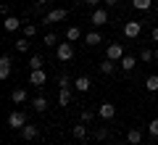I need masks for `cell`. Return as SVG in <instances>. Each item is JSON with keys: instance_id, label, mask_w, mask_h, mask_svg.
Segmentation results:
<instances>
[{"instance_id": "obj_23", "label": "cell", "mask_w": 158, "mask_h": 145, "mask_svg": "<svg viewBox=\"0 0 158 145\" xmlns=\"http://www.w3.org/2000/svg\"><path fill=\"white\" fill-rule=\"evenodd\" d=\"M153 0H132V8H137V11H150Z\"/></svg>"}, {"instance_id": "obj_25", "label": "cell", "mask_w": 158, "mask_h": 145, "mask_svg": "<svg viewBox=\"0 0 158 145\" xmlns=\"http://www.w3.org/2000/svg\"><path fill=\"white\" fill-rule=\"evenodd\" d=\"M16 50H19V53H29V37L16 40Z\"/></svg>"}, {"instance_id": "obj_18", "label": "cell", "mask_w": 158, "mask_h": 145, "mask_svg": "<svg viewBox=\"0 0 158 145\" xmlns=\"http://www.w3.org/2000/svg\"><path fill=\"white\" fill-rule=\"evenodd\" d=\"M145 90L148 92H158V74H150L145 79Z\"/></svg>"}, {"instance_id": "obj_3", "label": "cell", "mask_w": 158, "mask_h": 145, "mask_svg": "<svg viewBox=\"0 0 158 145\" xmlns=\"http://www.w3.org/2000/svg\"><path fill=\"white\" fill-rule=\"evenodd\" d=\"M127 53H124V45L121 42H111L108 45V50H106V58H111V61H121Z\"/></svg>"}, {"instance_id": "obj_10", "label": "cell", "mask_w": 158, "mask_h": 145, "mask_svg": "<svg viewBox=\"0 0 158 145\" xmlns=\"http://www.w3.org/2000/svg\"><path fill=\"white\" fill-rule=\"evenodd\" d=\"M11 69H13L11 56H3V58H0V79H8V77H11Z\"/></svg>"}, {"instance_id": "obj_27", "label": "cell", "mask_w": 158, "mask_h": 145, "mask_svg": "<svg viewBox=\"0 0 158 145\" xmlns=\"http://www.w3.org/2000/svg\"><path fill=\"white\" fill-rule=\"evenodd\" d=\"M63 87H71V77L69 74H61L58 77V90H63Z\"/></svg>"}, {"instance_id": "obj_9", "label": "cell", "mask_w": 158, "mask_h": 145, "mask_svg": "<svg viewBox=\"0 0 158 145\" xmlns=\"http://www.w3.org/2000/svg\"><path fill=\"white\" fill-rule=\"evenodd\" d=\"M3 29H6V32H19V29H24V24H21V19H16V16H6Z\"/></svg>"}, {"instance_id": "obj_31", "label": "cell", "mask_w": 158, "mask_h": 145, "mask_svg": "<svg viewBox=\"0 0 158 145\" xmlns=\"http://www.w3.org/2000/svg\"><path fill=\"white\" fill-rule=\"evenodd\" d=\"M92 116H95V113H92L90 108H85V111H82V122H85V124H87V122H92Z\"/></svg>"}, {"instance_id": "obj_37", "label": "cell", "mask_w": 158, "mask_h": 145, "mask_svg": "<svg viewBox=\"0 0 158 145\" xmlns=\"http://www.w3.org/2000/svg\"><path fill=\"white\" fill-rule=\"evenodd\" d=\"M156 58H158V50H156Z\"/></svg>"}, {"instance_id": "obj_15", "label": "cell", "mask_w": 158, "mask_h": 145, "mask_svg": "<svg viewBox=\"0 0 158 145\" xmlns=\"http://www.w3.org/2000/svg\"><path fill=\"white\" fill-rule=\"evenodd\" d=\"M32 108H34L37 113H42V111L48 108V98H42V95H37V98L32 100Z\"/></svg>"}, {"instance_id": "obj_19", "label": "cell", "mask_w": 158, "mask_h": 145, "mask_svg": "<svg viewBox=\"0 0 158 145\" xmlns=\"http://www.w3.org/2000/svg\"><path fill=\"white\" fill-rule=\"evenodd\" d=\"M79 37H82V29H79V27H69L66 29V40H69V42H77Z\"/></svg>"}, {"instance_id": "obj_2", "label": "cell", "mask_w": 158, "mask_h": 145, "mask_svg": "<svg viewBox=\"0 0 158 145\" xmlns=\"http://www.w3.org/2000/svg\"><path fill=\"white\" fill-rule=\"evenodd\" d=\"M8 127H11V129H24V127H27V113H21V111L8 113Z\"/></svg>"}, {"instance_id": "obj_24", "label": "cell", "mask_w": 158, "mask_h": 145, "mask_svg": "<svg viewBox=\"0 0 158 145\" xmlns=\"http://www.w3.org/2000/svg\"><path fill=\"white\" fill-rule=\"evenodd\" d=\"M140 58H142L145 63H150L153 58H156V50H150V48H142V50H140Z\"/></svg>"}, {"instance_id": "obj_13", "label": "cell", "mask_w": 158, "mask_h": 145, "mask_svg": "<svg viewBox=\"0 0 158 145\" xmlns=\"http://www.w3.org/2000/svg\"><path fill=\"white\" fill-rule=\"evenodd\" d=\"M127 143L129 145H140L142 143V132L140 129H129V132H127Z\"/></svg>"}, {"instance_id": "obj_29", "label": "cell", "mask_w": 158, "mask_h": 145, "mask_svg": "<svg viewBox=\"0 0 158 145\" xmlns=\"http://www.w3.org/2000/svg\"><path fill=\"white\" fill-rule=\"evenodd\" d=\"M148 132H150V137H156V140H158V119H153V122L148 124Z\"/></svg>"}, {"instance_id": "obj_30", "label": "cell", "mask_w": 158, "mask_h": 145, "mask_svg": "<svg viewBox=\"0 0 158 145\" xmlns=\"http://www.w3.org/2000/svg\"><path fill=\"white\" fill-rule=\"evenodd\" d=\"M42 42H45V45H50V48H53V45L58 42V37H56V34H53V32H48L45 37H42Z\"/></svg>"}, {"instance_id": "obj_32", "label": "cell", "mask_w": 158, "mask_h": 145, "mask_svg": "<svg viewBox=\"0 0 158 145\" xmlns=\"http://www.w3.org/2000/svg\"><path fill=\"white\" fill-rule=\"evenodd\" d=\"M106 137H108V129H103V127L95 129V140H106Z\"/></svg>"}, {"instance_id": "obj_11", "label": "cell", "mask_w": 158, "mask_h": 145, "mask_svg": "<svg viewBox=\"0 0 158 145\" xmlns=\"http://www.w3.org/2000/svg\"><path fill=\"white\" fill-rule=\"evenodd\" d=\"M19 132H21L24 140H37V137H40V127H37V124H27V127L19 129Z\"/></svg>"}, {"instance_id": "obj_6", "label": "cell", "mask_w": 158, "mask_h": 145, "mask_svg": "<svg viewBox=\"0 0 158 145\" xmlns=\"http://www.w3.org/2000/svg\"><path fill=\"white\" fill-rule=\"evenodd\" d=\"M140 32H142V24H140V21H127V24H124V34H127L129 40L140 37Z\"/></svg>"}, {"instance_id": "obj_20", "label": "cell", "mask_w": 158, "mask_h": 145, "mask_svg": "<svg viewBox=\"0 0 158 145\" xmlns=\"http://www.w3.org/2000/svg\"><path fill=\"white\" fill-rule=\"evenodd\" d=\"M11 100H13V103H24V100H27V90L16 87V90L11 92Z\"/></svg>"}, {"instance_id": "obj_14", "label": "cell", "mask_w": 158, "mask_h": 145, "mask_svg": "<svg viewBox=\"0 0 158 145\" xmlns=\"http://www.w3.org/2000/svg\"><path fill=\"white\" fill-rule=\"evenodd\" d=\"M69 103H71V90L69 87L58 90V106H69Z\"/></svg>"}, {"instance_id": "obj_28", "label": "cell", "mask_w": 158, "mask_h": 145, "mask_svg": "<svg viewBox=\"0 0 158 145\" xmlns=\"http://www.w3.org/2000/svg\"><path fill=\"white\" fill-rule=\"evenodd\" d=\"M37 34V24H24V37H34Z\"/></svg>"}, {"instance_id": "obj_1", "label": "cell", "mask_w": 158, "mask_h": 145, "mask_svg": "<svg viewBox=\"0 0 158 145\" xmlns=\"http://www.w3.org/2000/svg\"><path fill=\"white\" fill-rule=\"evenodd\" d=\"M56 58H58V61H71V58H74V45L71 42H61L56 48Z\"/></svg>"}, {"instance_id": "obj_5", "label": "cell", "mask_w": 158, "mask_h": 145, "mask_svg": "<svg viewBox=\"0 0 158 145\" xmlns=\"http://www.w3.org/2000/svg\"><path fill=\"white\" fill-rule=\"evenodd\" d=\"M90 24H95V27H103V24H108V11H106V8H95V11H92Z\"/></svg>"}, {"instance_id": "obj_22", "label": "cell", "mask_w": 158, "mask_h": 145, "mask_svg": "<svg viewBox=\"0 0 158 145\" xmlns=\"http://www.w3.org/2000/svg\"><path fill=\"white\" fill-rule=\"evenodd\" d=\"M100 71H103V74H113V71H116V61H111V58H106V61L100 63Z\"/></svg>"}, {"instance_id": "obj_4", "label": "cell", "mask_w": 158, "mask_h": 145, "mask_svg": "<svg viewBox=\"0 0 158 145\" xmlns=\"http://www.w3.org/2000/svg\"><path fill=\"white\" fill-rule=\"evenodd\" d=\"M63 19H66V8H56V11L45 13L42 24H58V21H63Z\"/></svg>"}, {"instance_id": "obj_17", "label": "cell", "mask_w": 158, "mask_h": 145, "mask_svg": "<svg viewBox=\"0 0 158 145\" xmlns=\"http://www.w3.org/2000/svg\"><path fill=\"white\" fill-rule=\"evenodd\" d=\"M85 42L90 45V48H95V45L103 42V37H100V32H90V34H85Z\"/></svg>"}, {"instance_id": "obj_21", "label": "cell", "mask_w": 158, "mask_h": 145, "mask_svg": "<svg viewBox=\"0 0 158 145\" xmlns=\"http://www.w3.org/2000/svg\"><path fill=\"white\" fill-rule=\"evenodd\" d=\"M71 134H74L77 140H85V137H87V127H85V122H82V124H77V127L71 129Z\"/></svg>"}, {"instance_id": "obj_12", "label": "cell", "mask_w": 158, "mask_h": 145, "mask_svg": "<svg viewBox=\"0 0 158 145\" xmlns=\"http://www.w3.org/2000/svg\"><path fill=\"white\" fill-rule=\"evenodd\" d=\"M90 87H92L90 77H77V79H74V90H77V92H87Z\"/></svg>"}, {"instance_id": "obj_8", "label": "cell", "mask_w": 158, "mask_h": 145, "mask_svg": "<svg viewBox=\"0 0 158 145\" xmlns=\"http://www.w3.org/2000/svg\"><path fill=\"white\" fill-rule=\"evenodd\" d=\"M98 113H100V119H106V122H111V119L116 116V106H113V103H100V108H98Z\"/></svg>"}, {"instance_id": "obj_35", "label": "cell", "mask_w": 158, "mask_h": 145, "mask_svg": "<svg viewBox=\"0 0 158 145\" xmlns=\"http://www.w3.org/2000/svg\"><path fill=\"white\" fill-rule=\"evenodd\" d=\"M103 3H106V6H116L118 0H103Z\"/></svg>"}, {"instance_id": "obj_33", "label": "cell", "mask_w": 158, "mask_h": 145, "mask_svg": "<svg viewBox=\"0 0 158 145\" xmlns=\"http://www.w3.org/2000/svg\"><path fill=\"white\" fill-rule=\"evenodd\" d=\"M85 6H90L92 11H95V8H100V0H85Z\"/></svg>"}, {"instance_id": "obj_16", "label": "cell", "mask_w": 158, "mask_h": 145, "mask_svg": "<svg viewBox=\"0 0 158 145\" xmlns=\"http://www.w3.org/2000/svg\"><path fill=\"white\" fill-rule=\"evenodd\" d=\"M118 63H121V69H124V71H132V69L137 66V58H135V56H124Z\"/></svg>"}, {"instance_id": "obj_36", "label": "cell", "mask_w": 158, "mask_h": 145, "mask_svg": "<svg viewBox=\"0 0 158 145\" xmlns=\"http://www.w3.org/2000/svg\"><path fill=\"white\" fill-rule=\"evenodd\" d=\"M45 3H48V0H37V8H40V6H45Z\"/></svg>"}, {"instance_id": "obj_34", "label": "cell", "mask_w": 158, "mask_h": 145, "mask_svg": "<svg viewBox=\"0 0 158 145\" xmlns=\"http://www.w3.org/2000/svg\"><path fill=\"white\" fill-rule=\"evenodd\" d=\"M150 37H153V42H158V27L150 29Z\"/></svg>"}, {"instance_id": "obj_26", "label": "cell", "mask_w": 158, "mask_h": 145, "mask_svg": "<svg viewBox=\"0 0 158 145\" xmlns=\"http://www.w3.org/2000/svg\"><path fill=\"white\" fill-rule=\"evenodd\" d=\"M42 63H45L42 56H32V58H29V69H32V71H34V69H42Z\"/></svg>"}, {"instance_id": "obj_7", "label": "cell", "mask_w": 158, "mask_h": 145, "mask_svg": "<svg viewBox=\"0 0 158 145\" xmlns=\"http://www.w3.org/2000/svg\"><path fill=\"white\" fill-rule=\"evenodd\" d=\"M45 82H48V74L42 71V69H34V71L29 74V84H34V87H42Z\"/></svg>"}]
</instances>
